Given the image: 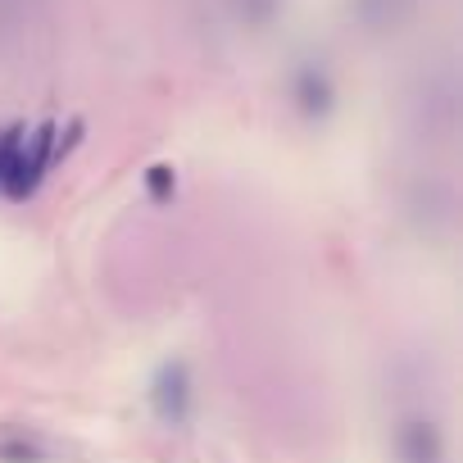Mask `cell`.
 <instances>
[{"mask_svg":"<svg viewBox=\"0 0 463 463\" xmlns=\"http://www.w3.org/2000/svg\"><path fill=\"white\" fill-rule=\"evenodd\" d=\"M51 445L37 431H5L0 436V463H46Z\"/></svg>","mask_w":463,"mask_h":463,"instance_id":"277c9868","label":"cell"},{"mask_svg":"<svg viewBox=\"0 0 463 463\" xmlns=\"http://www.w3.org/2000/svg\"><path fill=\"white\" fill-rule=\"evenodd\" d=\"M150 404H155V413H159L164 422H173V427H182V422L191 418V409H195V382H191L186 364H164V368L155 373V382H150Z\"/></svg>","mask_w":463,"mask_h":463,"instance_id":"7a4b0ae2","label":"cell"},{"mask_svg":"<svg viewBox=\"0 0 463 463\" xmlns=\"http://www.w3.org/2000/svg\"><path fill=\"white\" fill-rule=\"evenodd\" d=\"M55 155H60V128L55 123H42V128L10 123V128H0V195L28 200L46 182Z\"/></svg>","mask_w":463,"mask_h":463,"instance_id":"6da1fadb","label":"cell"},{"mask_svg":"<svg viewBox=\"0 0 463 463\" xmlns=\"http://www.w3.org/2000/svg\"><path fill=\"white\" fill-rule=\"evenodd\" d=\"M395 458L400 463H445V436L431 418H404L395 427Z\"/></svg>","mask_w":463,"mask_h":463,"instance_id":"3957f363","label":"cell"},{"mask_svg":"<svg viewBox=\"0 0 463 463\" xmlns=\"http://www.w3.org/2000/svg\"><path fill=\"white\" fill-rule=\"evenodd\" d=\"M296 100H300V109H309V114H323L327 105H332V78L323 73V69H300L296 73Z\"/></svg>","mask_w":463,"mask_h":463,"instance_id":"5b68a950","label":"cell"}]
</instances>
